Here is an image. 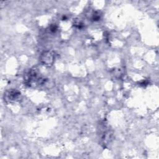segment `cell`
Here are the masks:
<instances>
[{
  "label": "cell",
  "mask_w": 159,
  "mask_h": 159,
  "mask_svg": "<svg viewBox=\"0 0 159 159\" xmlns=\"http://www.w3.org/2000/svg\"><path fill=\"white\" fill-rule=\"evenodd\" d=\"M54 59V56L50 52H44L41 57V61L45 65H50L53 63Z\"/></svg>",
  "instance_id": "6da1fadb"
},
{
  "label": "cell",
  "mask_w": 159,
  "mask_h": 159,
  "mask_svg": "<svg viewBox=\"0 0 159 159\" xmlns=\"http://www.w3.org/2000/svg\"><path fill=\"white\" fill-rule=\"evenodd\" d=\"M18 95H19V93L16 91L8 92L6 95H5V96H6V99L7 100H10V101L16 99L18 98Z\"/></svg>",
  "instance_id": "7a4b0ae2"
}]
</instances>
